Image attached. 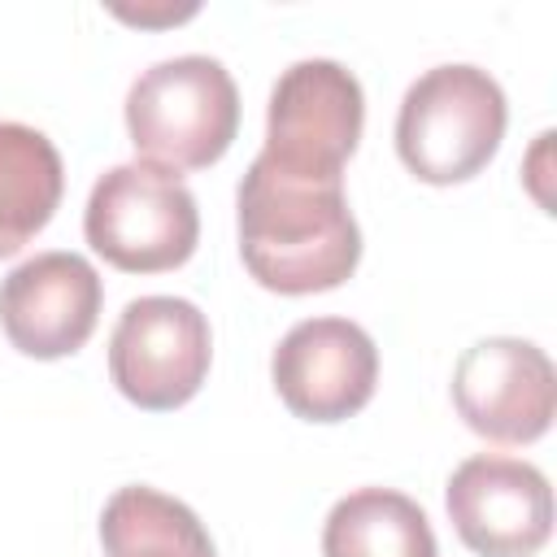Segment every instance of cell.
<instances>
[{"label":"cell","instance_id":"52a82bcc","mask_svg":"<svg viewBox=\"0 0 557 557\" xmlns=\"http://www.w3.org/2000/svg\"><path fill=\"white\" fill-rule=\"evenodd\" d=\"M453 405L466 426L496 444H531L553 426L557 374L540 344L492 335L470 344L453 370Z\"/></svg>","mask_w":557,"mask_h":557},{"label":"cell","instance_id":"8fae6325","mask_svg":"<svg viewBox=\"0 0 557 557\" xmlns=\"http://www.w3.org/2000/svg\"><path fill=\"white\" fill-rule=\"evenodd\" d=\"M322 557H440V544L418 500L392 487H357L331 505Z\"/></svg>","mask_w":557,"mask_h":557},{"label":"cell","instance_id":"30bf717a","mask_svg":"<svg viewBox=\"0 0 557 557\" xmlns=\"http://www.w3.org/2000/svg\"><path fill=\"white\" fill-rule=\"evenodd\" d=\"M100 274L78 252H35L0 278V331L26 357L78 352L100 322Z\"/></svg>","mask_w":557,"mask_h":557},{"label":"cell","instance_id":"7a4b0ae2","mask_svg":"<svg viewBox=\"0 0 557 557\" xmlns=\"http://www.w3.org/2000/svg\"><path fill=\"white\" fill-rule=\"evenodd\" d=\"M500 83L466 61L435 65L409 83L396 113V152L422 183L448 187L474 178L505 139Z\"/></svg>","mask_w":557,"mask_h":557},{"label":"cell","instance_id":"3957f363","mask_svg":"<svg viewBox=\"0 0 557 557\" xmlns=\"http://www.w3.org/2000/svg\"><path fill=\"white\" fill-rule=\"evenodd\" d=\"M126 131L144 161L165 170L213 165L239 131V91L218 57H170L126 91Z\"/></svg>","mask_w":557,"mask_h":557},{"label":"cell","instance_id":"ba28073f","mask_svg":"<svg viewBox=\"0 0 557 557\" xmlns=\"http://www.w3.org/2000/svg\"><path fill=\"white\" fill-rule=\"evenodd\" d=\"M444 505L453 531L479 557H531L553 531V487L522 457H466L444 487Z\"/></svg>","mask_w":557,"mask_h":557},{"label":"cell","instance_id":"8992f818","mask_svg":"<svg viewBox=\"0 0 557 557\" xmlns=\"http://www.w3.org/2000/svg\"><path fill=\"white\" fill-rule=\"evenodd\" d=\"M361 126L366 96L352 70L326 57H309L287 65L270 91L261 157L300 174H344Z\"/></svg>","mask_w":557,"mask_h":557},{"label":"cell","instance_id":"7c38bea8","mask_svg":"<svg viewBox=\"0 0 557 557\" xmlns=\"http://www.w3.org/2000/svg\"><path fill=\"white\" fill-rule=\"evenodd\" d=\"M65 170L52 139L26 122H0V257L35 239L61 205Z\"/></svg>","mask_w":557,"mask_h":557},{"label":"cell","instance_id":"5b68a950","mask_svg":"<svg viewBox=\"0 0 557 557\" xmlns=\"http://www.w3.org/2000/svg\"><path fill=\"white\" fill-rule=\"evenodd\" d=\"M213 357L209 318L183 296H139L122 309L109 335V379L152 413L187 405Z\"/></svg>","mask_w":557,"mask_h":557},{"label":"cell","instance_id":"6da1fadb","mask_svg":"<svg viewBox=\"0 0 557 557\" xmlns=\"http://www.w3.org/2000/svg\"><path fill=\"white\" fill-rule=\"evenodd\" d=\"M239 257L278 296L331 292L361 261V231L344 196V174H300L261 152L239 178Z\"/></svg>","mask_w":557,"mask_h":557},{"label":"cell","instance_id":"277c9868","mask_svg":"<svg viewBox=\"0 0 557 557\" xmlns=\"http://www.w3.org/2000/svg\"><path fill=\"white\" fill-rule=\"evenodd\" d=\"M83 231L113 270L161 274L196 252L200 209L174 170L126 161L96 178L83 209Z\"/></svg>","mask_w":557,"mask_h":557},{"label":"cell","instance_id":"4fadbf2b","mask_svg":"<svg viewBox=\"0 0 557 557\" xmlns=\"http://www.w3.org/2000/svg\"><path fill=\"white\" fill-rule=\"evenodd\" d=\"M100 540L109 557H218L200 518L148 483L117 487L104 500Z\"/></svg>","mask_w":557,"mask_h":557},{"label":"cell","instance_id":"9c48e42d","mask_svg":"<svg viewBox=\"0 0 557 557\" xmlns=\"http://www.w3.org/2000/svg\"><path fill=\"white\" fill-rule=\"evenodd\" d=\"M278 400L305 422H344L370 405L379 383V348L348 318L296 322L270 361Z\"/></svg>","mask_w":557,"mask_h":557}]
</instances>
